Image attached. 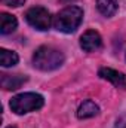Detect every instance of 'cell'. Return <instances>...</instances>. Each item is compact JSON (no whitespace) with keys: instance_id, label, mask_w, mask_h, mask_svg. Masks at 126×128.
Returning a JSON list of instances; mask_svg holds the SVG:
<instances>
[{"instance_id":"obj_1","label":"cell","mask_w":126,"mask_h":128,"mask_svg":"<svg viewBox=\"0 0 126 128\" xmlns=\"http://www.w3.org/2000/svg\"><path fill=\"white\" fill-rule=\"evenodd\" d=\"M64 63V55L55 48L51 46H40L34 55H33V64L36 68L42 72H52Z\"/></svg>"},{"instance_id":"obj_2","label":"cell","mask_w":126,"mask_h":128,"mask_svg":"<svg viewBox=\"0 0 126 128\" xmlns=\"http://www.w3.org/2000/svg\"><path fill=\"white\" fill-rule=\"evenodd\" d=\"M83 20V10L77 6H68L58 12V15L54 20V27L58 32L73 33Z\"/></svg>"},{"instance_id":"obj_3","label":"cell","mask_w":126,"mask_h":128,"mask_svg":"<svg viewBox=\"0 0 126 128\" xmlns=\"http://www.w3.org/2000/svg\"><path fill=\"white\" fill-rule=\"evenodd\" d=\"M45 100L40 94H36V92H24V94H19V96H15L9 106L12 109V112H15L16 115H24V113H28V112H34L37 109H40L43 106Z\"/></svg>"},{"instance_id":"obj_4","label":"cell","mask_w":126,"mask_h":128,"mask_svg":"<svg viewBox=\"0 0 126 128\" xmlns=\"http://www.w3.org/2000/svg\"><path fill=\"white\" fill-rule=\"evenodd\" d=\"M25 20L31 27L40 32H45L51 27V15L45 8H40V6L28 9L25 14Z\"/></svg>"},{"instance_id":"obj_5","label":"cell","mask_w":126,"mask_h":128,"mask_svg":"<svg viewBox=\"0 0 126 128\" xmlns=\"http://www.w3.org/2000/svg\"><path fill=\"white\" fill-rule=\"evenodd\" d=\"M101 45H102L101 36L95 32V30H88V32L80 37V46L86 52H94V51L101 48Z\"/></svg>"},{"instance_id":"obj_6","label":"cell","mask_w":126,"mask_h":128,"mask_svg":"<svg viewBox=\"0 0 126 128\" xmlns=\"http://www.w3.org/2000/svg\"><path fill=\"white\" fill-rule=\"evenodd\" d=\"M102 79L111 82L116 88H122V90H126V76L123 73L117 72V70H113L110 67H102L98 73Z\"/></svg>"},{"instance_id":"obj_7","label":"cell","mask_w":126,"mask_h":128,"mask_svg":"<svg viewBox=\"0 0 126 128\" xmlns=\"http://www.w3.org/2000/svg\"><path fill=\"white\" fill-rule=\"evenodd\" d=\"M27 78L22 74H1V86L3 90H18Z\"/></svg>"},{"instance_id":"obj_8","label":"cell","mask_w":126,"mask_h":128,"mask_svg":"<svg viewBox=\"0 0 126 128\" xmlns=\"http://www.w3.org/2000/svg\"><path fill=\"white\" fill-rule=\"evenodd\" d=\"M99 112V107L95 104L92 100H86L83 101L80 106H79V110H77V116L80 119H88V118H92L95 115H98Z\"/></svg>"},{"instance_id":"obj_9","label":"cell","mask_w":126,"mask_h":128,"mask_svg":"<svg viewBox=\"0 0 126 128\" xmlns=\"http://www.w3.org/2000/svg\"><path fill=\"white\" fill-rule=\"evenodd\" d=\"M18 26V21L13 15H9V14H1L0 16V32L1 34H9L12 33Z\"/></svg>"},{"instance_id":"obj_10","label":"cell","mask_w":126,"mask_h":128,"mask_svg":"<svg viewBox=\"0 0 126 128\" xmlns=\"http://www.w3.org/2000/svg\"><path fill=\"white\" fill-rule=\"evenodd\" d=\"M96 8L104 16H111L117 10V0H96Z\"/></svg>"},{"instance_id":"obj_11","label":"cell","mask_w":126,"mask_h":128,"mask_svg":"<svg viewBox=\"0 0 126 128\" xmlns=\"http://www.w3.org/2000/svg\"><path fill=\"white\" fill-rule=\"evenodd\" d=\"M0 63L3 67H12L18 63V54L13 51H7L4 48L0 49Z\"/></svg>"},{"instance_id":"obj_12","label":"cell","mask_w":126,"mask_h":128,"mask_svg":"<svg viewBox=\"0 0 126 128\" xmlns=\"http://www.w3.org/2000/svg\"><path fill=\"white\" fill-rule=\"evenodd\" d=\"M3 3L7 4V6H12V8H18V6L24 4L25 0H3Z\"/></svg>"},{"instance_id":"obj_13","label":"cell","mask_w":126,"mask_h":128,"mask_svg":"<svg viewBox=\"0 0 126 128\" xmlns=\"http://www.w3.org/2000/svg\"><path fill=\"white\" fill-rule=\"evenodd\" d=\"M61 2H64V3H67V2H71V0H61Z\"/></svg>"},{"instance_id":"obj_14","label":"cell","mask_w":126,"mask_h":128,"mask_svg":"<svg viewBox=\"0 0 126 128\" xmlns=\"http://www.w3.org/2000/svg\"><path fill=\"white\" fill-rule=\"evenodd\" d=\"M7 128H15V127H7Z\"/></svg>"}]
</instances>
